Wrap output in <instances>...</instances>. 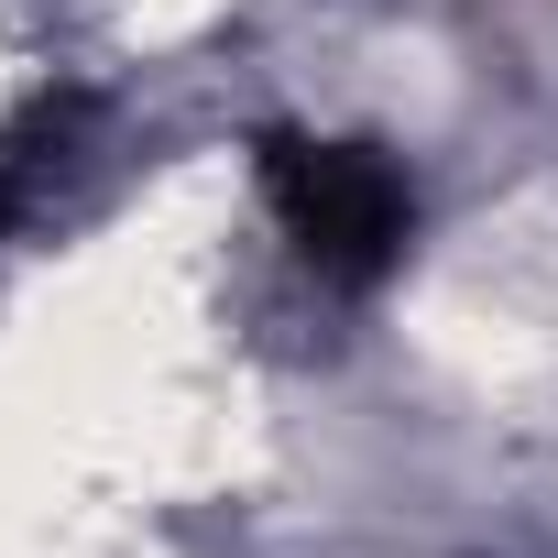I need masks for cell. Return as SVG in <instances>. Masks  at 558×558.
Masks as SVG:
<instances>
[{
	"mask_svg": "<svg viewBox=\"0 0 558 558\" xmlns=\"http://www.w3.org/2000/svg\"><path fill=\"white\" fill-rule=\"evenodd\" d=\"M77 121H88V99H34L12 132H0V219H23V208H34V186L66 165Z\"/></svg>",
	"mask_w": 558,
	"mask_h": 558,
	"instance_id": "obj_2",
	"label": "cell"
},
{
	"mask_svg": "<svg viewBox=\"0 0 558 558\" xmlns=\"http://www.w3.org/2000/svg\"><path fill=\"white\" fill-rule=\"evenodd\" d=\"M263 197L286 219V241L318 263V286H384L405 263L416 197L384 143H307V132H263Z\"/></svg>",
	"mask_w": 558,
	"mask_h": 558,
	"instance_id": "obj_1",
	"label": "cell"
}]
</instances>
